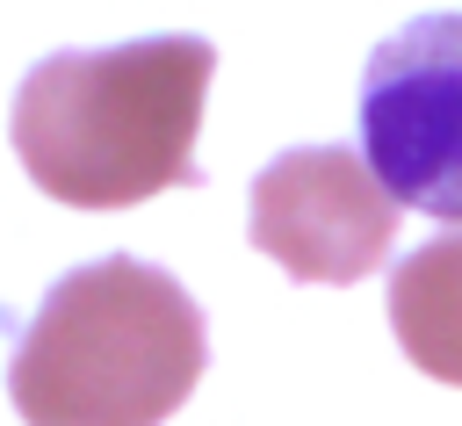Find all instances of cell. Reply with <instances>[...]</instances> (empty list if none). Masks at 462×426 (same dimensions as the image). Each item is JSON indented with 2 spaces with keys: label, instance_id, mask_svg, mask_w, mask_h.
Instances as JSON below:
<instances>
[{
  "label": "cell",
  "instance_id": "obj_1",
  "mask_svg": "<svg viewBox=\"0 0 462 426\" xmlns=\"http://www.w3.org/2000/svg\"><path fill=\"white\" fill-rule=\"evenodd\" d=\"M217 51L202 36H137L29 65L7 137L22 173L72 209H130L195 188V130Z\"/></svg>",
  "mask_w": 462,
  "mask_h": 426
},
{
  "label": "cell",
  "instance_id": "obj_2",
  "mask_svg": "<svg viewBox=\"0 0 462 426\" xmlns=\"http://www.w3.org/2000/svg\"><path fill=\"white\" fill-rule=\"evenodd\" d=\"M209 361L195 296L130 253L58 274L43 310L22 325L7 397L22 426H159L173 419Z\"/></svg>",
  "mask_w": 462,
  "mask_h": 426
},
{
  "label": "cell",
  "instance_id": "obj_3",
  "mask_svg": "<svg viewBox=\"0 0 462 426\" xmlns=\"http://www.w3.org/2000/svg\"><path fill=\"white\" fill-rule=\"evenodd\" d=\"M361 159L390 202L462 224V14H419L368 51Z\"/></svg>",
  "mask_w": 462,
  "mask_h": 426
},
{
  "label": "cell",
  "instance_id": "obj_4",
  "mask_svg": "<svg viewBox=\"0 0 462 426\" xmlns=\"http://www.w3.org/2000/svg\"><path fill=\"white\" fill-rule=\"evenodd\" d=\"M245 231L274 267H289V282H361L390 260L397 202L361 152L296 144L260 166Z\"/></svg>",
  "mask_w": 462,
  "mask_h": 426
},
{
  "label": "cell",
  "instance_id": "obj_5",
  "mask_svg": "<svg viewBox=\"0 0 462 426\" xmlns=\"http://www.w3.org/2000/svg\"><path fill=\"white\" fill-rule=\"evenodd\" d=\"M390 332L433 375L462 390V231L426 238L390 274Z\"/></svg>",
  "mask_w": 462,
  "mask_h": 426
}]
</instances>
